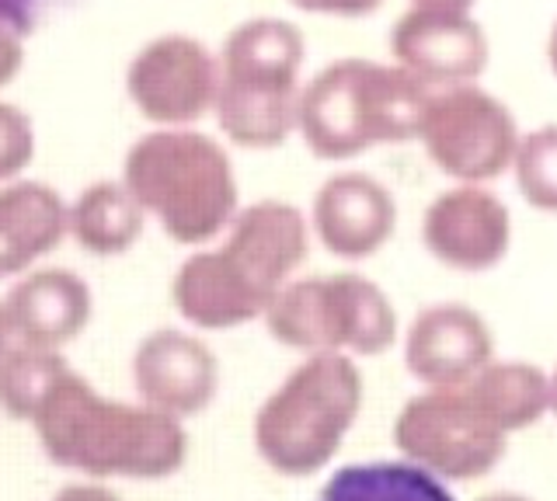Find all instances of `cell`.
<instances>
[{"mask_svg": "<svg viewBox=\"0 0 557 501\" xmlns=\"http://www.w3.org/2000/svg\"><path fill=\"white\" fill-rule=\"evenodd\" d=\"M66 370V359L52 349H35V345H11L0 359V408L14 422H32L35 408L42 404L52 379Z\"/></svg>", "mask_w": 557, "mask_h": 501, "instance_id": "cell-17", "label": "cell"}, {"mask_svg": "<svg viewBox=\"0 0 557 501\" xmlns=\"http://www.w3.org/2000/svg\"><path fill=\"white\" fill-rule=\"evenodd\" d=\"M478 501H533L530 494H519V491H492V494H484Z\"/></svg>", "mask_w": 557, "mask_h": 501, "instance_id": "cell-23", "label": "cell"}, {"mask_svg": "<svg viewBox=\"0 0 557 501\" xmlns=\"http://www.w3.org/2000/svg\"><path fill=\"white\" fill-rule=\"evenodd\" d=\"M550 411H554V418H557V373L550 379Z\"/></svg>", "mask_w": 557, "mask_h": 501, "instance_id": "cell-24", "label": "cell"}, {"mask_svg": "<svg viewBox=\"0 0 557 501\" xmlns=\"http://www.w3.org/2000/svg\"><path fill=\"white\" fill-rule=\"evenodd\" d=\"M4 310L17 341L60 352L91 321V289L70 268L25 272L11 286Z\"/></svg>", "mask_w": 557, "mask_h": 501, "instance_id": "cell-9", "label": "cell"}, {"mask_svg": "<svg viewBox=\"0 0 557 501\" xmlns=\"http://www.w3.org/2000/svg\"><path fill=\"white\" fill-rule=\"evenodd\" d=\"M42 453L95 480H164L188 460V431L150 404L101 397L84 376L63 370L32 414Z\"/></svg>", "mask_w": 557, "mask_h": 501, "instance_id": "cell-1", "label": "cell"}, {"mask_svg": "<svg viewBox=\"0 0 557 501\" xmlns=\"http://www.w3.org/2000/svg\"><path fill=\"white\" fill-rule=\"evenodd\" d=\"M52 4H57V0H0V22H8L28 36Z\"/></svg>", "mask_w": 557, "mask_h": 501, "instance_id": "cell-20", "label": "cell"}, {"mask_svg": "<svg viewBox=\"0 0 557 501\" xmlns=\"http://www.w3.org/2000/svg\"><path fill=\"white\" fill-rule=\"evenodd\" d=\"M391 202L370 185H335L318 202V230L324 245L342 258L373 254L391 234Z\"/></svg>", "mask_w": 557, "mask_h": 501, "instance_id": "cell-13", "label": "cell"}, {"mask_svg": "<svg viewBox=\"0 0 557 501\" xmlns=\"http://www.w3.org/2000/svg\"><path fill=\"white\" fill-rule=\"evenodd\" d=\"M22 66H25V32L0 22V91L22 74Z\"/></svg>", "mask_w": 557, "mask_h": 501, "instance_id": "cell-19", "label": "cell"}, {"mask_svg": "<svg viewBox=\"0 0 557 501\" xmlns=\"http://www.w3.org/2000/svg\"><path fill=\"white\" fill-rule=\"evenodd\" d=\"M425 240L435 258L457 268L495 265L509 245V220L498 202L478 192L449 196L425 216Z\"/></svg>", "mask_w": 557, "mask_h": 501, "instance_id": "cell-12", "label": "cell"}, {"mask_svg": "<svg viewBox=\"0 0 557 501\" xmlns=\"http://www.w3.org/2000/svg\"><path fill=\"white\" fill-rule=\"evenodd\" d=\"M304 223L286 205H255L234 220L220 251L191 254L174 275V306L206 331L248 324L269 314L286 275L304 262Z\"/></svg>", "mask_w": 557, "mask_h": 501, "instance_id": "cell-2", "label": "cell"}, {"mask_svg": "<svg viewBox=\"0 0 557 501\" xmlns=\"http://www.w3.org/2000/svg\"><path fill=\"white\" fill-rule=\"evenodd\" d=\"M216 77L206 49L191 39H161L129 66V95L136 109L157 123H188L213 101Z\"/></svg>", "mask_w": 557, "mask_h": 501, "instance_id": "cell-8", "label": "cell"}, {"mask_svg": "<svg viewBox=\"0 0 557 501\" xmlns=\"http://www.w3.org/2000/svg\"><path fill=\"white\" fill-rule=\"evenodd\" d=\"M35 158V126L28 112L0 101V185L14 181Z\"/></svg>", "mask_w": 557, "mask_h": 501, "instance_id": "cell-18", "label": "cell"}, {"mask_svg": "<svg viewBox=\"0 0 557 501\" xmlns=\"http://www.w3.org/2000/svg\"><path fill=\"white\" fill-rule=\"evenodd\" d=\"M126 188L178 245H202L234 216L231 164L206 136L157 133L126 158Z\"/></svg>", "mask_w": 557, "mask_h": 501, "instance_id": "cell-4", "label": "cell"}, {"mask_svg": "<svg viewBox=\"0 0 557 501\" xmlns=\"http://www.w3.org/2000/svg\"><path fill=\"white\" fill-rule=\"evenodd\" d=\"M318 501H457V494L446 480L400 456L342 466L324 480Z\"/></svg>", "mask_w": 557, "mask_h": 501, "instance_id": "cell-14", "label": "cell"}, {"mask_svg": "<svg viewBox=\"0 0 557 501\" xmlns=\"http://www.w3.org/2000/svg\"><path fill=\"white\" fill-rule=\"evenodd\" d=\"M272 335L313 352H383L394 341V310L383 292L359 275H331L286 286L269 306Z\"/></svg>", "mask_w": 557, "mask_h": 501, "instance_id": "cell-6", "label": "cell"}, {"mask_svg": "<svg viewBox=\"0 0 557 501\" xmlns=\"http://www.w3.org/2000/svg\"><path fill=\"white\" fill-rule=\"evenodd\" d=\"M52 501H122V498L109 488H101V484H66L63 491L52 494Z\"/></svg>", "mask_w": 557, "mask_h": 501, "instance_id": "cell-21", "label": "cell"}, {"mask_svg": "<svg viewBox=\"0 0 557 501\" xmlns=\"http://www.w3.org/2000/svg\"><path fill=\"white\" fill-rule=\"evenodd\" d=\"M359 404V370L338 352H318L258 408V456L283 477L321 474L352 431Z\"/></svg>", "mask_w": 557, "mask_h": 501, "instance_id": "cell-3", "label": "cell"}, {"mask_svg": "<svg viewBox=\"0 0 557 501\" xmlns=\"http://www.w3.org/2000/svg\"><path fill=\"white\" fill-rule=\"evenodd\" d=\"M70 234V205L42 181L0 185V279L25 275Z\"/></svg>", "mask_w": 557, "mask_h": 501, "instance_id": "cell-11", "label": "cell"}, {"mask_svg": "<svg viewBox=\"0 0 557 501\" xmlns=\"http://www.w3.org/2000/svg\"><path fill=\"white\" fill-rule=\"evenodd\" d=\"M492 359V335L467 306H435L408 335V366L429 387H460Z\"/></svg>", "mask_w": 557, "mask_h": 501, "instance_id": "cell-10", "label": "cell"}, {"mask_svg": "<svg viewBox=\"0 0 557 501\" xmlns=\"http://www.w3.org/2000/svg\"><path fill=\"white\" fill-rule=\"evenodd\" d=\"M467 387L509 436L536 425L550 411V379L527 362H487L474 379H467Z\"/></svg>", "mask_w": 557, "mask_h": 501, "instance_id": "cell-16", "label": "cell"}, {"mask_svg": "<svg viewBox=\"0 0 557 501\" xmlns=\"http://www.w3.org/2000/svg\"><path fill=\"white\" fill-rule=\"evenodd\" d=\"M505 439L467 384L432 387L397 414L394 446L400 456L418 463L446 484H470L487 477L505 456Z\"/></svg>", "mask_w": 557, "mask_h": 501, "instance_id": "cell-5", "label": "cell"}, {"mask_svg": "<svg viewBox=\"0 0 557 501\" xmlns=\"http://www.w3.org/2000/svg\"><path fill=\"white\" fill-rule=\"evenodd\" d=\"M11 338H14V331H11L8 310H4V303H0V359H4V352L11 349Z\"/></svg>", "mask_w": 557, "mask_h": 501, "instance_id": "cell-22", "label": "cell"}, {"mask_svg": "<svg viewBox=\"0 0 557 501\" xmlns=\"http://www.w3.org/2000/svg\"><path fill=\"white\" fill-rule=\"evenodd\" d=\"M133 384L144 397V404L178 422L191 418L216 397V355L196 335L153 331L139 341L133 355Z\"/></svg>", "mask_w": 557, "mask_h": 501, "instance_id": "cell-7", "label": "cell"}, {"mask_svg": "<svg viewBox=\"0 0 557 501\" xmlns=\"http://www.w3.org/2000/svg\"><path fill=\"white\" fill-rule=\"evenodd\" d=\"M144 205L126 185L98 181L74 199L70 205V237L87 254L109 258L129 251L144 234Z\"/></svg>", "mask_w": 557, "mask_h": 501, "instance_id": "cell-15", "label": "cell"}]
</instances>
